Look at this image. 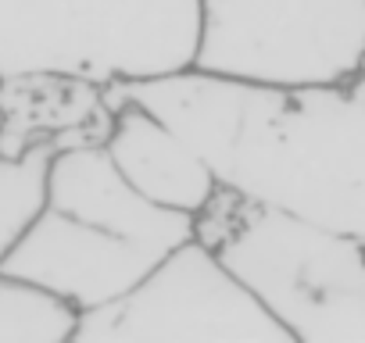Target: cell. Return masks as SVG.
Wrapping results in <instances>:
<instances>
[{
  "label": "cell",
  "mask_w": 365,
  "mask_h": 343,
  "mask_svg": "<svg viewBox=\"0 0 365 343\" xmlns=\"http://www.w3.org/2000/svg\"><path fill=\"white\" fill-rule=\"evenodd\" d=\"M111 107L104 86L68 75L0 79V150L19 157L33 147L104 143Z\"/></svg>",
  "instance_id": "cell-8"
},
{
  "label": "cell",
  "mask_w": 365,
  "mask_h": 343,
  "mask_svg": "<svg viewBox=\"0 0 365 343\" xmlns=\"http://www.w3.org/2000/svg\"><path fill=\"white\" fill-rule=\"evenodd\" d=\"M194 236L262 300L294 343H365V236L219 186Z\"/></svg>",
  "instance_id": "cell-3"
},
{
  "label": "cell",
  "mask_w": 365,
  "mask_h": 343,
  "mask_svg": "<svg viewBox=\"0 0 365 343\" xmlns=\"http://www.w3.org/2000/svg\"><path fill=\"white\" fill-rule=\"evenodd\" d=\"M197 0H0V79L140 83L194 65Z\"/></svg>",
  "instance_id": "cell-4"
},
{
  "label": "cell",
  "mask_w": 365,
  "mask_h": 343,
  "mask_svg": "<svg viewBox=\"0 0 365 343\" xmlns=\"http://www.w3.org/2000/svg\"><path fill=\"white\" fill-rule=\"evenodd\" d=\"M72 343H294L262 300L197 236L133 290L79 315Z\"/></svg>",
  "instance_id": "cell-6"
},
{
  "label": "cell",
  "mask_w": 365,
  "mask_h": 343,
  "mask_svg": "<svg viewBox=\"0 0 365 343\" xmlns=\"http://www.w3.org/2000/svg\"><path fill=\"white\" fill-rule=\"evenodd\" d=\"M51 157H54V147L47 143L19 157L0 150V258L11 250V243L43 208Z\"/></svg>",
  "instance_id": "cell-10"
},
{
  "label": "cell",
  "mask_w": 365,
  "mask_h": 343,
  "mask_svg": "<svg viewBox=\"0 0 365 343\" xmlns=\"http://www.w3.org/2000/svg\"><path fill=\"white\" fill-rule=\"evenodd\" d=\"M194 68L262 83L319 86L365 68V0H197Z\"/></svg>",
  "instance_id": "cell-5"
},
{
  "label": "cell",
  "mask_w": 365,
  "mask_h": 343,
  "mask_svg": "<svg viewBox=\"0 0 365 343\" xmlns=\"http://www.w3.org/2000/svg\"><path fill=\"white\" fill-rule=\"evenodd\" d=\"M104 100L111 107L104 150L111 154L125 183L161 208L197 215L219 190L205 154L150 107L108 93Z\"/></svg>",
  "instance_id": "cell-7"
},
{
  "label": "cell",
  "mask_w": 365,
  "mask_h": 343,
  "mask_svg": "<svg viewBox=\"0 0 365 343\" xmlns=\"http://www.w3.org/2000/svg\"><path fill=\"white\" fill-rule=\"evenodd\" d=\"M79 315L61 293L0 268V343H72Z\"/></svg>",
  "instance_id": "cell-9"
},
{
  "label": "cell",
  "mask_w": 365,
  "mask_h": 343,
  "mask_svg": "<svg viewBox=\"0 0 365 343\" xmlns=\"http://www.w3.org/2000/svg\"><path fill=\"white\" fill-rule=\"evenodd\" d=\"M190 236L194 215L136 194L104 143H72L54 150L43 208L0 258V268L90 311L133 290Z\"/></svg>",
  "instance_id": "cell-2"
},
{
  "label": "cell",
  "mask_w": 365,
  "mask_h": 343,
  "mask_svg": "<svg viewBox=\"0 0 365 343\" xmlns=\"http://www.w3.org/2000/svg\"><path fill=\"white\" fill-rule=\"evenodd\" d=\"M104 93L136 100L179 129L219 186L365 236V68L340 83L262 86L190 65Z\"/></svg>",
  "instance_id": "cell-1"
}]
</instances>
